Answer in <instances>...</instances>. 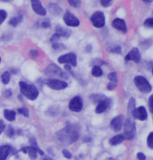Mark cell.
Returning <instances> with one entry per match:
<instances>
[{
	"mask_svg": "<svg viewBox=\"0 0 153 160\" xmlns=\"http://www.w3.org/2000/svg\"><path fill=\"white\" fill-rule=\"evenodd\" d=\"M80 127L78 124H72L65 127L57 132V139L63 145H70L75 143L79 137Z\"/></svg>",
	"mask_w": 153,
	"mask_h": 160,
	"instance_id": "1",
	"label": "cell"
},
{
	"mask_svg": "<svg viewBox=\"0 0 153 160\" xmlns=\"http://www.w3.org/2000/svg\"><path fill=\"white\" fill-rule=\"evenodd\" d=\"M19 87H20V91L21 93L27 97L29 100H36L37 97H38V94H39V91L36 87L34 85V84H29L25 82H19Z\"/></svg>",
	"mask_w": 153,
	"mask_h": 160,
	"instance_id": "2",
	"label": "cell"
},
{
	"mask_svg": "<svg viewBox=\"0 0 153 160\" xmlns=\"http://www.w3.org/2000/svg\"><path fill=\"white\" fill-rule=\"evenodd\" d=\"M134 83L137 88L143 93H149L152 89V86L150 82L141 75H138L134 78Z\"/></svg>",
	"mask_w": 153,
	"mask_h": 160,
	"instance_id": "3",
	"label": "cell"
},
{
	"mask_svg": "<svg viewBox=\"0 0 153 160\" xmlns=\"http://www.w3.org/2000/svg\"><path fill=\"white\" fill-rule=\"evenodd\" d=\"M136 125L131 118H127L123 124V136L127 140H131L135 136Z\"/></svg>",
	"mask_w": 153,
	"mask_h": 160,
	"instance_id": "4",
	"label": "cell"
},
{
	"mask_svg": "<svg viewBox=\"0 0 153 160\" xmlns=\"http://www.w3.org/2000/svg\"><path fill=\"white\" fill-rule=\"evenodd\" d=\"M90 21L96 28H103L105 25V17L103 12H96L90 18Z\"/></svg>",
	"mask_w": 153,
	"mask_h": 160,
	"instance_id": "5",
	"label": "cell"
},
{
	"mask_svg": "<svg viewBox=\"0 0 153 160\" xmlns=\"http://www.w3.org/2000/svg\"><path fill=\"white\" fill-rule=\"evenodd\" d=\"M45 84L55 90H61L68 86V83L66 82L58 79H47L45 81Z\"/></svg>",
	"mask_w": 153,
	"mask_h": 160,
	"instance_id": "6",
	"label": "cell"
},
{
	"mask_svg": "<svg viewBox=\"0 0 153 160\" xmlns=\"http://www.w3.org/2000/svg\"><path fill=\"white\" fill-rule=\"evenodd\" d=\"M60 63H63V64H69L71 66H77V56L74 53H68L65 55L60 56L58 59Z\"/></svg>",
	"mask_w": 153,
	"mask_h": 160,
	"instance_id": "7",
	"label": "cell"
},
{
	"mask_svg": "<svg viewBox=\"0 0 153 160\" xmlns=\"http://www.w3.org/2000/svg\"><path fill=\"white\" fill-rule=\"evenodd\" d=\"M141 59H142V56H141V53H140V50H139L137 47H134L132 48L128 53L127 55L124 57V60L126 62H129V61H132L134 62L135 63H139L141 62Z\"/></svg>",
	"mask_w": 153,
	"mask_h": 160,
	"instance_id": "8",
	"label": "cell"
},
{
	"mask_svg": "<svg viewBox=\"0 0 153 160\" xmlns=\"http://www.w3.org/2000/svg\"><path fill=\"white\" fill-rule=\"evenodd\" d=\"M45 74L48 76H55V77H60V78H67L66 74H64L61 71V69L57 66L55 64H50L46 70H45Z\"/></svg>",
	"mask_w": 153,
	"mask_h": 160,
	"instance_id": "9",
	"label": "cell"
},
{
	"mask_svg": "<svg viewBox=\"0 0 153 160\" xmlns=\"http://www.w3.org/2000/svg\"><path fill=\"white\" fill-rule=\"evenodd\" d=\"M82 99L79 96H75L73 99H71L70 103H69V109L74 112H79L82 109Z\"/></svg>",
	"mask_w": 153,
	"mask_h": 160,
	"instance_id": "10",
	"label": "cell"
},
{
	"mask_svg": "<svg viewBox=\"0 0 153 160\" xmlns=\"http://www.w3.org/2000/svg\"><path fill=\"white\" fill-rule=\"evenodd\" d=\"M63 20H64L66 25L70 26V27H77L80 23L79 18H76L74 14L71 12H69V11H67L65 12V14L63 16Z\"/></svg>",
	"mask_w": 153,
	"mask_h": 160,
	"instance_id": "11",
	"label": "cell"
},
{
	"mask_svg": "<svg viewBox=\"0 0 153 160\" xmlns=\"http://www.w3.org/2000/svg\"><path fill=\"white\" fill-rule=\"evenodd\" d=\"M131 115L134 119H138L140 121H145L147 119V111L145 107H139L135 108L131 112Z\"/></svg>",
	"mask_w": 153,
	"mask_h": 160,
	"instance_id": "12",
	"label": "cell"
},
{
	"mask_svg": "<svg viewBox=\"0 0 153 160\" xmlns=\"http://www.w3.org/2000/svg\"><path fill=\"white\" fill-rule=\"evenodd\" d=\"M124 124V117L123 115H118L115 118H113L110 122V127L112 128L114 132H119L122 129V126Z\"/></svg>",
	"mask_w": 153,
	"mask_h": 160,
	"instance_id": "13",
	"label": "cell"
},
{
	"mask_svg": "<svg viewBox=\"0 0 153 160\" xmlns=\"http://www.w3.org/2000/svg\"><path fill=\"white\" fill-rule=\"evenodd\" d=\"M112 26L116 29V30L126 34L127 33V23L122 18H115L113 21H112Z\"/></svg>",
	"mask_w": 153,
	"mask_h": 160,
	"instance_id": "14",
	"label": "cell"
},
{
	"mask_svg": "<svg viewBox=\"0 0 153 160\" xmlns=\"http://www.w3.org/2000/svg\"><path fill=\"white\" fill-rule=\"evenodd\" d=\"M31 3H32L33 10L35 11L36 13H37L38 16H41V17L46 16V9L42 6L40 1H38V0H32Z\"/></svg>",
	"mask_w": 153,
	"mask_h": 160,
	"instance_id": "15",
	"label": "cell"
},
{
	"mask_svg": "<svg viewBox=\"0 0 153 160\" xmlns=\"http://www.w3.org/2000/svg\"><path fill=\"white\" fill-rule=\"evenodd\" d=\"M111 104H112V101H111L110 98H107L105 100H103V102H101V103H99L98 105H97L96 107V113H103L104 112L106 109H108L111 106Z\"/></svg>",
	"mask_w": 153,
	"mask_h": 160,
	"instance_id": "16",
	"label": "cell"
},
{
	"mask_svg": "<svg viewBox=\"0 0 153 160\" xmlns=\"http://www.w3.org/2000/svg\"><path fill=\"white\" fill-rule=\"evenodd\" d=\"M12 148L10 146V145H3V146H0V160H6V158L12 152Z\"/></svg>",
	"mask_w": 153,
	"mask_h": 160,
	"instance_id": "17",
	"label": "cell"
},
{
	"mask_svg": "<svg viewBox=\"0 0 153 160\" xmlns=\"http://www.w3.org/2000/svg\"><path fill=\"white\" fill-rule=\"evenodd\" d=\"M55 34L60 38H69V36L71 35V31H69L68 29L63 28L61 26H57L55 27Z\"/></svg>",
	"mask_w": 153,
	"mask_h": 160,
	"instance_id": "18",
	"label": "cell"
},
{
	"mask_svg": "<svg viewBox=\"0 0 153 160\" xmlns=\"http://www.w3.org/2000/svg\"><path fill=\"white\" fill-rule=\"evenodd\" d=\"M126 138H124L123 134H119V135H115L114 137H112L110 140H109V144L111 146H117V145L122 143Z\"/></svg>",
	"mask_w": 153,
	"mask_h": 160,
	"instance_id": "19",
	"label": "cell"
},
{
	"mask_svg": "<svg viewBox=\"0 0 153 160\" xmlns=\"http://www.w3.org/2000/svg\"><path fill=\"white\" fill-rule=\"evenodd\" d=\"M89 98L94 104H97V105L106 99V97L104 95H103V94H92V95L89 96Z\"/></svg>",
	"mask_w": 153,
	"mask_h": 160,
	"instance_id": "20",
	"label": "cell"
},
{
	"mask_svg": "<svg viewBox=\"0 0 153 160\" xmlns=\"http://www.w3.org/2000/svg\"><path fill=\"white\" fill-rule=\"evenodd\" d=\"M22 19H23V14L18 13V14H17L16 17H13L12 18H11L10 21H9V23H10L11 26L16 27V26H17L22 21Z\"/></svg>",
	"mask_w": 153,
	"mask_h": 160,
	"instance_id": "21",
	"label": "cell"
},
{
	"mask_svg": "<svg viewBox=\"0 0 153 160\" xmlns=\"http://www.w3.org/2000/svg\"><path fill=\"white\" fill-rule=\"evenodd\" d=\"M4 117L8 121H13L16 119V111L10 110V109H5L4 110Z\"/></svg>",
	"mask_w": 153,
	"mask_h": 160,
	"instance_id": "22",
	"label": "cell"
},
{
	"mask_svg": "<svg viewBox=\"0 0 153 160\" xmlns=\"http://www.w3.org/2000/svg\"><path fill=\"white\" fill-rule=\"evenodd\" d=\"M49 10L52 13H55V16H59L61 12V8L57 5V4H53V3H50L49 4Z\"/></svg>",
	"mask_w": 153,
	"mask_h": 160,
	"instance_id": "23",
	"label": "cell"
},
{
	"mask_svg": "<svg viewBox=\"0 0 153 160\" xmlns=\"http://www.w3.org/2000/svg\"><path fill=\"white\" fill-rule=\"evenodd\" d=\"M91 73L94 77H101L103 74V69L101 68V66L99 65H95L93 66L92 68V71H91Z\"/></svg>",
	"mask_w": 153,
	"mask_h": 160,
	"instance_id": "24",
	"label": "cell"
},
{
	"mask_svg": "<svg viewBox=\"0 0 153 160\" xmlns=\"http://www.w3.org/2000/svg\"><path fill=\"white\" fill-rule=\"evenodd\" d=\"M26 150H27V153L29 154V156L32 160H35L37 157V152L35 148L30 146V147H26Z\"/></svg>",
	"mask_w": 153,
	"mask_h": 160,
	"instance_id": "25",
	"label": "cell"
},
{
	"mask_svg": "<svg viewBox=\"0 0 153 160\" xmlns=\"http://www.w3.org/2000/svg\"><path fill=\"white\" fill-rule=\"evenodd\" d=\"M29 141H30V145H31V147H33V148H35L36 150V152L40 154V155H43L44 154V152L41 151L39 148H38V146H37V143H36V139L34 138V137H31L30 139H29Z\"/></svg>",
	"mask_w": 153,
	"mask_h": 160,
	"instance_id": "26",
	"label": "cell"
},
{
	"mask_svg": "<svg viewBox=\"0 0 153 160\" xmlns=\"http://www.w3.org/2000/svg\"><path fill=\"white\" fill-rule=\"evenodd\" d=\"M1 80H2V82L4 84H8L10 82V80H11V74L9 72H4L1 76Z\"/></svg>",
	"mask_w": 153,
	"mask_h": 160,
	"instance_id": "27",
	"label": "cell"
},
{
	"mask_svg": "<svg viewBox=\"0 0 153 160\" xmlns=\"http://www.w3.org/2000/svg\"><path fill=\"white\" fill-rule=\"evenodd\" d=\"M135 106H136V101H135V99H134V98H130V100H129V102H128V112H129L130 114H131V112L136 108Z\"/></svg>",
	"mask_w": 153,
	"mask_h": 160,
	"instance_id": "28",
	"label": "cell"
},
{
	"mask_svg": "<svg viewBox=\"0 0 153 160\" xmlns=\"http://www.w3.org/2000/svg\"><path fill=\"white\" fill-rule=\"evenodd\" d=\"M108 80L110 82H118V75L116 72H111V73L108 74L107 76Z\"/></svg>",
	"mask_w": 153,
	"mask_h": 160,
	"instance_id": "29",
	"label": "cell"
},
{
	"mask_svg": "<svg viewBox=\"0 0 153 160\" xmlns=\"http://www.w3.org/2000/svg\"><path fill=\"white\" fill-rule=\"evenodd\" d=\"M146 143H147V147L149 149L153 150V132L148 134L147 139H146Z\"/></svg>",
	"mask_w": 153,
	"mask_h": 160,
	"instance_id": "30",
	"label": "cell"
},
{
	"mask_svg": "<svg viewBox=\"0 0 153 160\" xmlns=\"http://www.w3.org/2000/svg\"><path fill=\"white\" fill-rule=\"evenodd\" d=\"M15 133H16L15 129L12 128V127L9 126L8 128L6 129V135H7L8 137H10V138H12L13 136H15Z\"/></svg>",
	"mask_w": 153,
	"mask_h": 160,
	"instance_id": "31",
	"label": "cell"
},
{
	"mask_svg": "<svg viewBox=\"0 0 153 160\" xmlns=\"http://www.w3.org/2000/svg\"><path fill=\"white\" fill-rule=\"evenodd\" d=\"M144 26L146 27V28H150V29H153V18H146L144 22Z\"/></svg>",
	"mask_w": 153,
	"mask_h": 160,
	"instance_id": "32",
	"label": "cell"
},
{
	"mask_svg": "<svg viewBox=\"0 0 153 160\" xmlns=\"http://www.w3.org/2000/svg\"><path fill=\"white\" fill-rule=\"evenodd\" d=\"M68 3L70 4L72 7H74V8H79L80 5H81V2L79 1V0H78V1H77V0H69Z\"/></svg>",
	"mask_w": 153,
	"mask_h": 160,
	"instance_id": "33",
	"label": "cell"
},
{
	"mask_svg": "<svg viewBox=\"0 0 153 160\" xmlns=\"http://www.w3.org/2000/svg\"><path fill=\"white\" fill-rule=\"evenodd\" d=\"M6 18H7V12L4 10H0V25L3 23Z\"/></svg>",
	"mask_w": 153,
	"mask_h": 160,
	"instance_id": "34",
	"label": "cell"
},
{
	"mask_svg": "<svg viewBox=\"0 0 153 160\" xmlns=\"http://www.w3.org/2000/svg\"><path fill=\"white\" fill-rule=\"evenodd\" d=\"M17 111H18L20 114L24 115L25 117H29V110H28L26 108H18V109H17Z\"/></svg>",
	"mask_w": 153,
	"mask_h": 160,
	"instance_id": "35",
	"label": "cell"
},
{
	"mask_svg": "<svg viewBox=\"0 0 153 160\" xmlns=\"http://www.w3.org/2000/svg\"><path fill=\"white\" fill-rule=\"evenodd\" d=\"M109 51L112 52V53H115V54H122V48L119 45H116V46L112 47L111 49H109Z\"/></svg>",
	"mask_w": 153,
	"mask_h": 160,
	"instance_id": "36",
	"label": "cell"
},
{
	"mask_svg": "<svg viewBox=\"0 0 153 160\" xmlns=\"http://www.w3.org/2000/svg\"><path fill=\"white\" fill-rule=\"evenodd\" d=\"M53 48L55 50H64L65 46H63V44H60V43H54Z\"/></svg>",
	"mask_w": 153,
	"mask_h": 160,
	"instance_id": "37",
	"label": "cell"
},
{
	"mask_svg": "<svg viewBox=\"0 0 153 160\" xmlns=\"http://www.w3.org/2000/svg\"><path fill=\"white\" fill-rule=\"evenodd\" d=\"M111 4H112V1H110V0H102L101 1V5L104 8H107L109 7Z\"/></svg>",
	"mask_w": 153,
	"mask_h": 160,
	"instance_id": "38",
	"label": "cell"
},
{
	"mask_svg": "<svg viewBox=\"0 0 153 160\" xmlns=\"http://www.w3.org/2000/svg\"><path fill=\"white\" fill-rule=\"evenodd\" d=\"M62 154H63V156L65 157V158H67V159H70V158H72V153L69 152L68 150H63L62 151Z\"/></svg>",
	"mask_w": 153,
	"mask_h": 160,
	"instance_id": "39",
	"label": "cell"
},
{
	"mask_svg": "<svg viewBox=\"0 0 153 160\" xmlns=\"http://www.w3.org/2000/svg\"><path fill=\"white\" fill-rule=\"evenodd\" d=\"M148 107H149V109H150V112L153 113V94L149 97L148 99Z\"/></svg>",
	"mask_w": 153,
	"mask_h": 160,
	"instance_id": "40",
	"label": "cell"
},
{
	"mask_svg": "<svg viewBox=\"0 0 153 160\" xmlns=\"http://www.w3.org/2000/svg\"><path fill=\"white\" fill-rule=\"evenodd\" d=\"M117 87V82H110L108 84H107V89L108 90H113Z\"/></svg>",
	"mask_w": 153,
	"mask_h": 160,
	"instance_id": "41",
	"label": "cell"
},
{
	"mask_svg": "<svg viewBox=\"0 0 153 160\" xmlns=\"http://www.w3.org/2000/svg\"><path fill=\"white\" fill-rule=\"evenodd\" d=\"M50 26H51V23L49 19H45L43 21H41V27L42 28H49Z\"/></svg>",
	"mask_w": 153,
	"mask_h": 160,
	"instance_id": "42",
	"label": "cell"
},
{
	"mask_svg": "<svg viewBox=\"0 0 153 160\" xmlns=\"http://www.w3.org/2000/svg\"><path fill=\"white\" fill-rule=\"evenodd\" d=\"M137 158H138V160H146V156L143 152H138L137 153Z\"/></svg>",
	"mask_w": 153,
	"mask_h": 160,
	"instance_id": "43",
	"label": "cell"
},
{
	"mask_svg": "<svg viewBox=\"0 0 153 160\" xmlns=\"http://www.w3.org/2000/svg\"><path fill=\"white\" fill-rule=\"evenodd\" d=\"M60 39V37L57 35V34H55L53 37H52V38H51V41L53 42V44H54V43H57V41Z\"/></svg>",
	"mask_w": 153,
	"mask_h": 160,
	"instance_id": "44",
	"label": "cell"
},
{
	"mask_svg": "<svg viewBox=\"0 0 153 160\" xmlns=\"http://www.w3.org/2000/svg\"><path fill=\"white\" fill-rule=\"evenodd\" d=\"M4 129H5V124L2 120H0V134L3 132Z\"/></svg>",
	"mask_w": 153,
	"mask_h": 160,
	"instance_id": "45",
	"label": "cell"
},
{
	"mask_svg": "<svg viewBox=\"0 0 153 160\" xmlns=\"http://www.w3.org/2000/svg\"><path fill=\"white\" fill-rule=\"evenodd\" d=\"M30 55H31L33 58H36V57H37V56H38V53H37V51H36V50L32 49V50L30 51Z\"/></svg>",
	"mask_w": 153,
	"mask_h": 160,
	"instance_id": "46",
	"label": "cell"
},
{
	"mask_svg": "<svg viewBox=\"0 0 153 160\" xmlns=\"http://www.w3.org/2000/svg\"><path fill=\"white\" fill-rule=\"evenodd\" d=\"M6 91H7V92L5 93V95H6V96H9V97H10V96L12 95V92H11V90H6Z\"/></svg>",
	"mask_w": 153,
	"mask_h": 160,
	"instance_id": "47",
	"label": "cell"
},
{
	"mask_svg": "<svg viewBox=\"0 0 153 160\" xmlns=\"http://www.w3.org/2000/svg\"><path fill=\"white\" fill-rule=\"evenodd\" d=\"M42 160H53V159H52L51 157H49V156H46V157H44Z\"/></svg>",
	"mask_w": 153,
	"mask_h": 160,
	"instance_id": "48",
	"label": "cell"
},
{
	"mask_svg": "<svg viewBox=\"0 0 153 160\" xmlns=\"http://www.w3.org/2000/svg\"><path fill=\"white\" fill-rule=\"evenodd\" d=\"M145 3H146V4H150V3H152V1L150 0V1H144Z\"/></svg>",
	"mask_w": 153,
	"mask_h": 160,
	"instance_id": "49",
	"label": "cell"
},
{
	"mask_svg": "<svg viewBox=\"0 0 153 160\" xmlns=\"http://www.w3.org/2000/svg\"><path fill=\"white\" fill-rule=\"evenodd\" d=\"M152 74H153V67H152Z\"/></svg>",
	"mask_w": 153,
	"mask_h": 160,
	"instance_id": "50",
	"label": "cell"
},
{
	"mask_svg": "<svg viewBox=\"0 0 153 160\" xmlns=\"http://www.w3.org/2000/svg\"><path fill=\"white\" fill-rule=\"evenodd\" d=\"M0 62H1V58H0Z\"/></svg>",
	"mask_w": 153,
	"mask_h": 160,
	"instance_id": "51",
	"label": "cell"
}]
</instances>
